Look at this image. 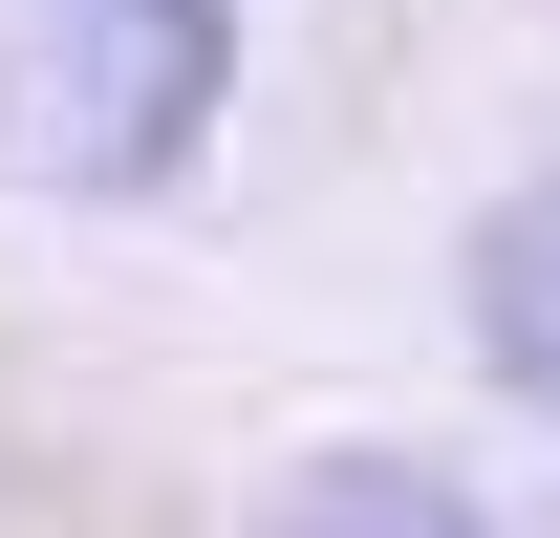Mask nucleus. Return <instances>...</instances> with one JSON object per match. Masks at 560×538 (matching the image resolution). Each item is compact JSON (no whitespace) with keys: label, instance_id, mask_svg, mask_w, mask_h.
Listing matches in <instances>:
<instances>
[{"label":"nucleus","instance_id":"1","mask_svg":"<svg viewBox=\"0 0 560 538\" xmlns=\"http://www.w3.org/2000/svg\"><path fill=\"white\" fill-rule=\"evenodd\" d=\"M215 86H237V0H0V130L44 195L195 173Z\"/></svg>","mask_w":560,"mask_h":538},{"label":"nucleus","instance_id":"2","mask_svg":"<svg viewBox=\"0 0 560 538\" xmlns=\"http://www.w3.org/2000/svg\"><path fill=\"white\" fill-rule=\"evenodd\" d=\"M475 366H495L517 409H560V173L475 237Z\"/></svg>","mask_w":560,"mask_h":538},{"label":"nucleus","instance_id":"3","mask_svg":"<svg viewBox=\"0 0 560 538\" xmlns=\"http://www.w3.org/2000/svg\"><path fill=\"white\" fill-rule=\"evenodd\" d=\"M259 538H475V495H453V473H410V453H324Z\"/></svg>","mask_w":560,"mask_h":538}]
</instances>
